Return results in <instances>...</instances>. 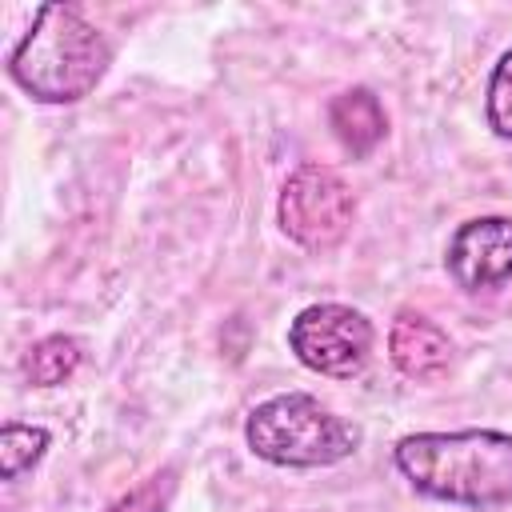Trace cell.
Listing matches in <instances>:
<instances>
[{
  "mask_svg": "<svg viewBox=\"0 0 512 512\" xmlns=\"http://www.w3.org/2000/svg\"><path fill=\"white\" fill-rule=\"evenodd\" d=\"M392 464L424 500L480 512L512 504V432H408L392 444Z\"/></svg>",
  "mask_w": 512,
  "mask_h": 512,
  "instance_id": "cell-1",
  "label": "cell"
},
{
  "mask_svg": "<svg viewBox=\"0 0 512 512\" xmlns=\"http://www.w3.org/2000/svg\"><path fill=\"white\" fill-rule=\"evenodd\" d=\"M108 36L72 4H40L16 48L8 52L12 84L36 104H76L108 72Z\"/></svg>",
  "mask_w": 512,
  "mask_h": 512,
  "instance_id": "cell-2",
  "label": "cell"
},
{
  "mask_svg": "<svg viewBox=\"0 0 512 512\" xmlns=\"http://www.w3.org/2000/svg\"><path fill=\"white\" fill-rule=\"evenodd\" d=\"M244 444L272 468H332L364 444V432L312 392H280L248 412Z\"/></svg>",
  "mask_w": 512,
  "mask_h": 512,
  "instance_id": "cell-3",
  "label": "cell"
},
{
  "mask_svg": "<svg viewBox=\"0 0 512 512\" xmlns=\"http://www.w3.org/2000/svg\"><path fill=\"white\" fill-rule=\"evenodd\" d=\"M356 220V196L348 180L328 164H300L276 200L280 232L304 252H332Z\"/></svg>",
  "mask_w": 512,
  "mask_h": 512,
  "instance_id": "cell-4",
  "label": "cell"
},
{
  "mask_svg": "<svg viewBox=\"0 0 512 512\" xmlns=\"http://www.w3.org/2000/svg\"><path fill=\"white\" fill-rule=\"evenodd\" d=\"M288 348L308 372L332 376V380H352L372 360L376 328L360 308L324 300V304H308L292 316Z\"/></svg>",
  "mask_w": 512,
  "mask_h": 512,
  "instance_id": "cell-5",
  "label": "cell"
},
{
  "mask_svg": "<svg viewBox=\"0 0 512 512\" xmlns=\"http://www.w3.org/2000/svg\"><path fill=\"white\" fill-rule=\"evenodd\" d=\"M444 268L456 288L484 292L512 276V216H472L444 248Z\"/></svg>",
  "mask_w": 512,
  "mask_h": 512,
  "instance_id": "cell-6",
  "label": "cell"
},
{
  "mask_svg": "<svg viewBox=\"0 0 512 512\" xmlns=\"http://www.w3.org/2000/svg\"><path fill=\"white\" fill-rule=\"evenodd\" d=\"M388 360L396 364L400 376L416 384H432L452 368V340L436 320L404 308L388 328Z\"/></svg>",
  "mask_w": 512,
  "mask_h": 512,
  "instance_id": "cell-7",
  "label": "cell"
},
{
  "mask_svg": "<svg viewBox=\"0 0 512 512\" xmlns=\"http://www.w3.org/2000/svg\"><path fill=\"white\" fill-rule=\"evenodd\" d=\"M328 124L336 132V140L344 144V152H352L356 160L368 156L384 136H388V116L384 104L372 88H348L328 104Z\"/></svg>",
  "mask_w": 512,
  "mask_h": 512,
  "instance_id": "cell-8",
  "label": "cell"
},
{
  "mask_svg": "<svg viewBox=\"0 0 512 512\" xmlns=\"http://www.w3.org/2000/svg\"><path fill=\"white\" fill-rule=\"evenodd\" d=\"M80 364H84V344L76 336L52 332V336H40L24 352V380L32 388H56V384L72 380Z\"/></svg>",
  "mask_w": 512,
  "mask_h": 512,
  "instance_id": "cell-9",
  "label": "cell"
},
{
  "mask_svg": "<svg viewBox=\"0 0 512 512\" xmlns=\"http://www.w3.org/2000/svg\"><path fill=\"white\" fill-rule=\"evenodd\" d=\"M52 444V432L44 424H20V420H8L0 428V476L12 484L20 480L24 472H32L44 452Z\"/></svg>",
  "mask_w": 512,
  "mask_h": 512,
  "instance_id": "cell-10",
  "label": "cell"
},
{
  "mask_svg": "<svg viewBox=\"0 0 512 512\" xmlns=\"http://www.w3.org/2000/svg\"><path fill=\"white\" fill-rule=\"evenodd\" d=\"M484 116L500 140H512V48L500 52L484 88Z\"/></svg>",
  "mask_w": 512,
  "mask_h": 512,
  "instance_id": "cell-11",
  "label": "cell"
},
{
  "mask_svg": "<svg viewBox=\"0 0 512 512\" xmlns=\"http://www.w3.org/2000/svg\"><path fill=\"white\" fill-rule=\"evenodd\" d=\"M172 492H176L172 472H156V476H148L140 488H132L128 496H120L108 512H164L168 500H172Z\"/></svg>",
  "mask_w": 512,
  "mask_h": 512,
  "instance_id": "cell-12",
  "label": "cell"
}]
</instances>
